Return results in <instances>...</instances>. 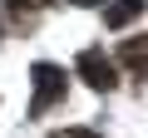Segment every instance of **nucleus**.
Here are the masks:
<instances>
[{
    "instance_id": "nucleus-7",
    "label": "nucleus",
    "mask_w": 148,
    "mask_h": 138,
    "mask_svg": "<svg viewBox=\"0 0 148 138\" xmlns=\"http://www.w3.org/2000/svg\"><path fill=\"white\" fill-rule=\"evenodd\" d=\"M69 5H104V0H69Z\"/></svg>"
},
{
    "instance_id": "nucleus-5",
    "label": "nucleus",
    "mask_w": 148,
    "mask_h": 138,
    "mask_svg": "<svg viewBox=\"0 0 148 138\" xmlns=\"http://www.w3.org/2000/svg\"><path fill=\"white\" fill-rule=\"evenodd\" d=\"M49 138H99V133H89V128H59V133H49Z\"/></svg>"
},
{
    "instance_id": "nucleus-3",
    "label": "nucleus",
    "mask_w": 148,
    "mask_h": 138,
    "mask_svg": "<svg viewBox=\"0 0 148 138\" xmlns=\"http://www.w3.org/2000/svg\"><path fill=\"white\" fill-rule=\"evenodd\" d=\"M114 59H123V69H128V74H148V35H133L128 44H119V54Z\"/></svg>"
},
{
    "instance_id": "nucleus-1",
    "label": "nucleus",
    "mask_w": 148,
    "mask_h": 138,
    "mask_svg": "<svg viewBox=\"0 0 148 138\" xmlns=\"http://www.w3.org/2000/svg\"><path fill=\"white\" fill-rule=\"evenodd\" d=\"M30 79H35V104H30V118H40V113H49V109L64 99L69 74H64L59 64H30Z\"/></svg>"
},
{
    "instance_id": "nucleus-6",
    "label": "nucleus",
    "mask_w": 148,
    "mask_h": 138,
    "mask_svg": "<svg viewBox=\"0 0 148 138\" xmlns=\"http://www.w3.org/2000/svg\"><path fill=\"white\" fill-rule=\"evenodd\" d=\"M5 5H10V10H35L40 0H5Z\"/></svg>"
},
{
    "instance_id": "nucleus-4",
    "label": "nucleus",
    "mask_w": 148,
    "mask_h": 138,
    "mask_svg": "<svg viewBox=\"0 0 148 138\" xmlns=\"http://www.w3.org/2000/svg\"><path fill=\"white\" fill-rule=\"evenodd\" d=\"M138 15H143V0H114V5L104 10V25H109V30H123V25H133Z\"/></svg>"
},
{
    "instance_id": "nucleus-2",
    "label": "nucleus",
    "mask_w": 148,
    "mask_h": 138,
    "mask_svg": "<svg viewBox=\"0 0 148 138\" xmlns=\"http://www.w3.org/2000/svg\"><path fill=\"white\" fill-rule=\"evenodd\" d=\"M79 79H84L94 94H109V89L119 84V69H114V59H109V54L84 49V54H79Z\"/></svg>"
}]
</instances>
